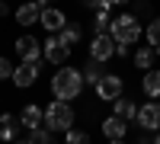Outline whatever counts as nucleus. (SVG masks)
Masks as SVG:
<instances>
[{
	"label": "nucleus",
	"instance_id": "14",
	"mask_svg": "<svg viewBox=\"0 0 160 144\" xmlns=\"http://www.w3.org/2000/svg\"><path fill=\"white\" fill-rule=\"evenodd\" d=\"M19 115H13V112H3L0 115V141L3 144H13L16 141V135H19Z\"/></svg>",
	"mask_w": 160,
	"mask_h": 144
},
{
	"label": "nucleus",
	"instance_id": "26",
	"mask_svg": "<svg viewBox=\"0 0 160 144\" xmlns=\"http://www.w3.org/2000/svg\"><path fill=\"white\" fill-rule=\"evenodd\" d=\"M131 55V45H115V58H128Z\"/></svg>",
	"mask_w": 160,
	"mask_h": 144
},
{
	"label": "nucleus",
	"instance_id": "25",
	"mask_svg": "<svg viewBox=\"0 0 160 144\" xmlns=\"http://www.w3.org/2000/svg\"><path fill=\"white\" fill-rule=\"evenodd\" d=\"M102 3H106V0H80V7H83L87 13H96V10H99Z\"/></svg>",
	"mask_w": 160,
	"mask_h": 144
},
{
	"label": "nucleus",
	"instance_id": "23",
	"mask_svg": "<svg viewBox=\"0 0 160 144\" xmlns=\"http://www.w3.org/2000/svg\"><path fill=\"white\" fill-rule=\"evenodd\" d=\"M29 138H32V144H55V132H48L45 125L35 128V132H29Z\"/></svg>",
	"mask_w": 160,
	"mask_h": 144
},
{
	"label": "nucleus",
	"instance_id": "12",
	"mask_svg": "<svg viewBox=\"0 0 160 144\" xmlns=\"http://www.w3.org/2000/svg\"><path fill=\"white\" fill-rule=\"evenodd\" d=\"M19 125H22V128H29V132L42 128V125H45V109H42V106H35V102L22 106V109H19Z\"/></svg>",
	"mask_w": 160,
	"mask_h": 144
},
{
	"label": "nucleus",
	"instance_id": "30",
	"mask_svg": "<svg viewBox=\"0 0 160 144\" xmlns=\"http://www.w3.org/2000/svg\"><path fill=\"white\" fill-rule=\"evenodd\" d=\"M35 3H38V7H42V10H45V7H48V3H51V0H35Z\"/></svg>",
	"mask_w": 160,
	"mask_h": 144
},
{
	"label": "nucleus",
	"instance_id": "19",
	"mask_svg": "<svg viewBox=\"0 0 160 144\" xmlns=\"http://www.w3.org/2000/svg\"><path fill=\"white\" fill-rule=\"evenodd\" d=\"M106 74H109V71L102 67V61H93V58H90V61H87V67H83V83H90V87H96V83L102 80Z\"/></svg>",
	"mask_w": 160,
	"mask_h": 144
},
{
	"label": "nucleus",
	"instance_id": "13",
	"mask_svg": "<svg viewBox=\"0 0 160 144\" xmlns=\"http://www.w3.org/2000/svg\"><path fill=\"white\" fill-rule=\"evenodd\" d=\"M99 132L106 135V141H112V138H125V135H128V122H125V119H118V115L112 112V115H106V119H102Z\"/></svg>",
	"mask_w": 160,
	"mask_h": 144
},
{
	"label": "nucleus",
	"instance_id": "17",
	"mask_svg": "<svg viewBox=\"0 0 160 144\" xmlns=\"http://www.w3.org/2000/svg\"><path fill=\"white\" fill-rule=\"evenodd\" d=\"M109 13H112V3H102L96 13H93V35H102V32H109V22H112V16H109Z\"/></svg>",
	"mask_w": 160,
	"mask_h": 144
},
{
	"label": "nucleus",
	"instance_id": "1",
	"mask_svg": "<svg viewBox=\"0 0 160 144\" xmlns=\"http://www.w3.org/2000/svg\"><path fill=\"white\" fill-rule=\"evenodd\" d=\"M83 71L71 67V64H61V67H55V74H51V93H55V99H64L71 102L77 99L80 93H83Z\"/></svg>",
	"mask_w": 160,
	"mask_h": 144
},
{
	"label": "nucleus",
	"instance_id": "10",
	"mask_svg": "<svg viewBox=\"0 0 160 144\" xmlns=\"http://www.w3.org/2000/svg\"><path fill=\"white\" fill-rule=\"evenodd\" d=\"M13 19H16V26H22V29H32V26H38V19H42V7H38L35 0H26V3H19L13 10Z\"/></svg>",
	"mask_w": 160,
	"mask_h": 144
},
{
	"label": "nucleus",
	"instance_id": "9",
	"mask_svg": "<svg viewBox=\"0 0 160 144\" xmlns=\"http://www.w3.org/2000/svg\"><path fill=\"white\" fill-rule=\"evenodd\" d=\"M90 58L93 61H109V58H115V38L109 35V32H102V35H93L90 38Z\"/></svg>",
	"mask_w": 160,
	"mask_h": 144
},
{
	"label": "nucleus",
	"instance_id": "18",
	"mask_svg": "<svg viewBox=\"0 0 160 144\" xmlns=\"http://www.w3.org/2000/svg\"><path fill=\"white\" fill-rule=\"evenodd\" d=\"M141 90H144V96H148V99H160V71H144Z\"/></svg>",
	"mask_w": 160,
	"mask_h": 144
},
{
	"label": "nucleus",
	"instance_id": "31",
	"mask_svg": "<svg viewBox=\"0 0 160 144\" xmlns=\"http://www.w3.org/2000/svg\"><path fill=\"white\" fill-rule=\"evenodd\" d=\"M13 144H32V138H26V141H19V138H16V141H13Z\"/></svg>",
	"mask_w": 160,
	"mask_h": 144
},
{
	"label": "nucleus",
	"instance_id": "20",
	"mask_svg": "<svg viewBox=\"0 0 160 144\" xmlns=\"http://www.w3.org/2000/svg\"><path fill=\"white\" fill-rule=\"evenodd\" d=\"M58 38H61V42L68 45V48H74L80 38H83V29H80V22H71V19H68V26H64V29L58 32Z\"/></svg>",
	"mask_w": 160,
	"mask_h": 144
},
{
	"label": "nucleus",
	"instance_id": "8",
	"mask_svg": "<svg viewBox=\"0 0 160 144\" xmlns=\"http://www.w3.org/2000/svg\"><path fill=\"white\" fill-rule=\"evenodd\" d=\"M135 122H138V128H144V132H160V102L151 99V102H144V106H138Z\"/></svg>",
	"mask_w": 160,
	"mask_h": 144
},
{
	"label": "nucleus",
	"instance_id": "11",
	"mask_svg": "<svg viewBox=\"0 0 160 144\" xmlns=\"http://www.w3.org/2000/svg\"><path fill=\"white\" fill-rule=\"evenodd\" d=\"M38 26H42L48 35H58L64 26H68V13L58 10V7H45V10H42V19H38Z\"/></svg>",
	"mask_w": 160,
	"mask_h": 144
},
{
	"label": "nucleus",
	"instance_id": "5",
	"mask_svg": "<svg viewBox=\"0 0 160 144\" xmlns=\"http://www.w3.org/2000/svg\"><path fill=\"white\" fill-rule=\"evenodd\" d=\"M93 90H96V99H102V102H115L118 96L125 93V80H122L118 74H106Z\"/></svg>",
	"mask_w": 160,
	"mask_h": 144
},
{
	"label": "nucleus",
	"instance_id": "32",
	"mask_svg": "<svg viewBox=\"0 0 160 144\" xmlns=\"http://www.w3.org/2000/svg\"><path fill=\"white\" fill-rule=\"evenodd\" d=\"M154 144H160V132H154Z\"/></svg>",
	"mask_w": 160,
	"mask_h": 144
},
{
	"label": "nucleus",
	"instance_id": "33",
	"mask_svg": "<svg viewBox=\"0 0 160 144\" xmlns=\"http://www.w3.org/2000/svg\"><path fill=\"white\" fill-rule=\"evenodd\" d=\"M138 144H144V141H138Z\"/></svg>",
	"mask_w": 160,
	"mask_h": 144
},
{
	"label": "nucleus",
	"instance_id": "27",
	"mask_svg": "<svg viewBox=\"0 0 160 144\" xmlns=\"http://www.w3.org/2000/svg\"><path fill=\"white\" fill-rule=\"evenodd\" d=\"M0 16H10V3L7 0H0Z\"/></svg>",
	"mask_w": 160,
	"mask_h": 144
},
{
	"label": "nucleus",
	"instance_id": "22",
	"mask_svg": "<svg viewBox=\"0 0 160 144\" xmlns=\"http://www.w3.org/2000/svg\"><path fill=\"white\" fill-rule=\"evenodd\" d=\"M64 144H90V132L87 128H71V132H64Z\"/></svg>",
	"mask_w": 160,
	"mask_h": 144
},
{
	"label": "nucleus",
	"instance_id": "2",
	"mask_svg": "<svg viewBox=\"0 0 160 144\" xmlns=\"http://www.w3.org/2000/svg\"><path fill=\"white\" fill-rule=\"evenodd\" d=\"M109 35L115 38V45H138V38L144 35L141 19L135 13H118V16H112V22H109Z\"/></svg>",
	"mask_w": 160,
	"mask_h": 144
},
{
	"label": "nucleus",
	"instance_id": "21",
	"mask_svg": "<svg viewBox=\"0 0 160 144\" xmlns=\"http://www.w3.org/2000/svg\"><path fill=\"white\" fill-rule=\"evenodd\" d=\"M144 38H148V45L160 51V16H154L148 26H144Z\"/></svg>",
	"mask_w": 160,
	"mask_h": 144
},
{
	"label": "nucleus",
	"instance_id": "7",
	"mask_svg": "<svg viewBox=\"0 0 160 144\" xmlns=\"http://www.w3.org/2000/svg\"><path fill=\"white\" fill-rule=\"evenodd\" d=\"M42 55H45V61H48V64L61 67V64H68V58H71V48L64 45L58 35H48L45 42H42Z\"/></svg>",
	"mask_w": 160,
	"mask_h": 144
},
{
	"label": "nucleus",
	"instance_id": "16",
	"mask_svg": "<svg viewBox=\"0 0 160 144\" xmlns=\"http://www.w3.org/2000/svg\"><path fill=\"white\" fill-rule=\"evenodd\" d=\"M112 112L118 115V119H125V122H135V115H138V106H135V99L131 96H118L115 102H112Z\"/></svg>",
	"mask_w": 160,
	"mask_h": 144
},
{
	"label": "nucleus",
	"instance_id": "29",
	"mask_svg": "<svg viewBox=\"0 0 160 144\" xmlns=\"http://www.w3.org/2000/svg\"><path fill=\"white\" fill-rule=\"evenodd\" d=\"M106 144H125V138H112V141H106Z\"/></svg>",
	"mask_w": 160,
	"mask_h": 144
},
{
	"label": "nucleus",
	"instance_id": "4",
	"mask_svg": "<svg viewBox=\"0 0 160 144\" xmlns=\"http://www.w3.org/2000/svg\"><path fill=\"white\" fill-rule=\"evenodd\" d=\"M13 51H16V58L19 61H29V64H35V61H42L45 55H42V42H38L35 35H19L16 42H13Z\"/></svg>",
	"mask_w": 160,
	"mask_h": 144
},
{
	"label": "nucleus",
	"instance_id": "15",
	"mask_svg": "<svg viewBox=\"0 0 160 144\" xmlns=\"http://www.w3.org/2000/svg\"><path fill=\"white\" fill-rule=\"evenodd\" d=\"M131 61H135L138 71H154V61H157V48L144 45V48H135L131 51Z\"/></svg>",
	"mask_w": 160,
	"mask_h": 144
},
{
	"label": "nucleus",
	"instance_id": "28",
	"mask_svg": "<svg viewBox=\"0 0 160 144\" xmlns=\"http://www.w3.org/2000/svg\"><path fill=\"white\" fill-rule=\"evenodd\" d=\"M106 3H112V7H125V3H131V0H106Z\"/></svg>",
	"mask_w": 160,
	"mask_h": 144
},
{
	"label": "nucleus",
	"instance_id": "24",
	"mask_svg": "<svg viewBox=\"0 0 160 144\" xmlns=\"http://www.w3.org/2000/svg\"><path fill=\"white\" fill-rule=\"evenodd\" d=\"M13 67H16V64L0 55V80H10V77H13Z\"/></svg>",
	"mask_w": 160,
	"mask_h": 144
},
{
	"label": "nucleus",
	"instance_id": "3",
	"mask_svg": "<svg viewBox=\"0 0 160 144\" xmlns=\"http://www.w3.org/2000/svg\"><path fill=\"white\" fill-rule=\"evenodd\" d=\"M74 106L71 102H64V99H51L48 106H45V128L48 132H71L74 128Z\"/></svg>",
	"mask_w": 160,
	"mask_h": 144
},
{
	"label": "nucleus",
	"instance_id": "6",
	"mask_svg": "<svg viewBox=\"0 0 160 144\" xmlns=\"http://www.w3.org/2000/svg\"><path fill=\"white\" fill-rule=\"evenodd\" d=\"M38 74H42V64H29V61H19L16 64V67H13V77H10V80H13V87H16V90H29L35 80H38Z\"/></svg>",
	"mask_w": 160,
	"mask_h": 144
}]
</instances>
